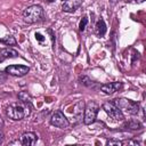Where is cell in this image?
Returning <instances> with one entry per match:
<instances>
[{
    "instance_id": "21",
    "label": "cell",
    "mask_w": 146,
    "mask_h": 146,
    "mask_svg": "<svg viewBox=\"0 0 146 146\" xmlns=\"http://www.w3.org/2000/svg\"><path fill=\"white\" fill-rule=\"evenodd\" d=\"M35 39H36V40H38V41H39L40 43H43L44 36H43V35H42L41 33H39V32H38V33H35Z\"/></svg>"
},
{
    "instance_id": "12",
    "label": "cell",
    "mask_w": 146,
    "mask_h": 146,
    "mask_svg": "<svg viewBox=\"0 0 146 146\" xmlns=\"http://www.w3.org/2000/svg\"><path fill=\"white\" fill-rule=\"evenodd\" d=\"M17 56H18V52L11 48H3L0 50V62L3 59H7V58L17 57Z\"/></svg>"
},
{
    "instance_id": "15",
    "label": "cell",
    "mask_w": 146,
    "mask_h": 146,
    "mask_svg": "<svg viewBox=\"0 0 146 146\" xmlns=\"http://www.w3.org/2000/svg\"><path fill=\"white\" fill-rule=\"evenodd\" d=\"M123 128H125V129H130V130H139V129H141V123L138 122V121H133V120H131V121L125 122V123L123 124Z\"/></svg>"
},
{
    "instance_id": "2",
    "label": "cell",
    "mask_w": 146,
    "mask_h": 146,
    "mask_svg": "<svg viewBox=\"0 0 146 146\" xmlns=\"http://www.w3.org/2000/svg\"><path fill=\"white\" fill-rule=\"evenodd\" d=\"M42 17H43V9L39 5L30 6L23 11V19L27 24H34L36 22H40Z\"/></svg>"
},
{
    "instance_id": "4",
    "label": "cell",
    "mask_w": 146,
    "mask_h": 146,
    "mask_svg": "<svg viewBox=\"0 0 146 146\" xmlns=\"http://www.w3.org/2000/svg\"><path fill=\"white\" fill-rule=\"evenodd\" d=\"M99 111V106L96 102L94 100H90L86 107H84V112H83V123L84 124H91L95 122L96 120V116H97V113Z\"/></svg>"
},
{
    "instance_id": "13",
    "label": "cell",
    "mask_w": 146,
    "mask_h": 146,
    "mask_svg": "<svg viewBox=\"0 0 146 146\" xmlns=\"http://www.w3.org/2000/svg\"><path fill=\"white\" fill-rule=\"evenodd\" d=\"M106 32V24L104 22V19H99L96 24V33L98 36H103Z\"/></svg>"
},
{
    "instance_id": "25",
    "label": "cell",
    "mask_w": 146,
    "mask_h": 146,
    "mask_svg": "<svg viewBox=\"0 0 146 146\" xmlns=\"http://www.w3.org/2000/svg\"><path fill=\"white\" fill-rule=\"evenodd\" d=\"M46 1H48V2H52V1H55V0H46Z\"/></svg>"
},
{
    "instance_id": "5",
    "label": "cell",
    "mask_w": 146,
    "mask_h": 146,
    "mask_svg": "<svg viewBox=\"0 0 146 146\" xmlns=\"http://www.w3.org/2000/svg\"><path fill=\"white\" fill-rule=\"evenodd\" d=\"M103 110L105 111V113L111 117L113 119L114 121H122L124 119V115L123 113L121 112V110L114 104V103H110V102H106L103 104Z\"/></svg>"
},
{
    "instance_id": "26",
    "label": "cell",
    "mask_w": 146,
    "mask_h": 146,
    "mask_svg": "<svg viewBox=\"0 0 146 146\" xmlns=\"http://www.w3.org/2000/svg\"><path fill=\"white\" fill-rule=\"evenodd\" d=\"M113 1H117V0H113Z\"/></svg>"
},
{
    "instance_id": "1",
    "label": "cell",
    "mask_w": 146,
    "mask_h": 146,
    "mask_svg": "<svg viewBox=\"0 0 146 146\" xmlns=\"http://www.w3.org/2000/svg\"><path fill=\"white\" fill-rule=\"evenodd\" d=\"M31 113L30 106L29 104L22 103V102H17V103H13L10 105H8L6 107V114L9 119L14 120V121H19L23 120L25 117H27Z\"/></svg>"
},
{
    "instance_id": "23",
    "label": "cell",
    "mask_w": 146,
    "mask_h": 146,
    "mask_svg": "<svg viewBox=\"0 0 146 146\" xmlns=\"http://www.w3.org/2000/svg\"><path fill=\"white\" fill-rule=\"evenodd\" d=\"M2 139H3V133H2V131L0 130V144L2 143Z\"/></svg>"
},
{
    "instance_id": "16",
    "label": "cell",
    "mask_w": 146,
    "mask_h": 146,
    "mask_svg": "<svg viewBox=\"0 0 146 146\" xmlns=\"http://www.w3.org/2000/svg\"><path fill=\"white\" fill-rule=\"evenodd\" d=\"M0 42L5 43L6 46H15L16 44V40H15V38L13 35H7V36L0 39Z\"/></svg>"
},
{
    "instance_id": "14",
    "label": "cell",
    "mask_w": 146,
    "mask_h": 146,
    "mask_svg": "<svg viewBox=\"0 0 146 146\" xmlns=\"http://www.w3.org/2000/svg\"><path fill=\"white\" fill-rule=\"evenodd\" d=\"M18 99H19V102L29 104V105L32 103V97L27 91H19L18 92Z\"/></svg>"
},
{
    "instance_id": "8",
    "label": "cell",
    "mask_w": 146,
    "mask_h": 146,
    "mask_svg": "<svg viewBox=\"0 0 146 146\" xmlns=\"http://www.w3.org/2000/svg\"><path fill=\"white\" fill-rule=\"evenodd\" d=\"M5 71L7 74L13 76H24L30 72V67L25 65H9Z\"/></svg>"
},
{
    "instance_id": "9",
    "label": "cell",
    "mask_w": 146,
    "mask_h": 146,
    "mask_svg": "<svg viewBox=\"0 0 146 146\" xmlns=\"http://www.w3.org/2000/svg\"><path fill=\"white\" fill-rule=\"evenodd\" d=\"M121 88H122V82H110V83L103 84L100 87V90L106 95H112L117 90H120Z\"/></svg>"
},
{
    "instance_id": "22",
    "label": "cell",
    "mask_w": 146,
    "mask_h": 146,
    "mask_svg": "<svg viewBox=\"0 0 146 146\" xmlns=\"http://www.w3.org/2000/svg\"><path fill=\"white\" fill-rule=\"evenodd\" d=\"M128 145H139V141H137V140H128V141H125Z\"/></svg>"
},
{
    "instance_id": "3",
    "label": "cell",
    "mask_w": 146,
    "mask_h": 146,
    "mask_svg": "<svg viewBox=\"0 0 146 146\" xmlns=\"http://www.w3.org/2000/svg\"><path fill=\"white\" fill-rule=\"evenodd\" d=\"M114 104L121 110V112L127 113L129 115H136L139 112V104L137 102L127 99V98H117L114 100Z\"/></svg>"
},
{
    "instance_id": "7",
    "label": "cell",
    "mask_w": 146,
    "mask_h": 146,
    "mask_svg": "<svg viewBox=\"0 0 146 146\" xmlns=\"http://www.w3.org/2000/svg\"><path fill=\"white\" fill-rule=\"evenodd\" d=\"M50 123L52 125H55L56 128H59V129H66L68 125H70V122L67 120V117L63 114L62 111H56L51 117H50Z\"/></svg>"
},
{
    "instance_id": "17",
    "label": "cell",
    "mask_w": 146,
    "mask_h": 146,
    "mask_svg": "<svg viewBox=\"0 0 146 146\" xmlns=\"http://www.w3.org/2000/svg\"><path fill=\"white\" fill-rule=\"evenodd\" d=\"M106 145L107 146H121V145H123V141H121L119 139H107Z\"/></svg>"
},
{
    "instance_id": "19",
    "label": "cell",
    "mask_w": 146,
    "mask_h": 146,
    "mask_svg": "<svg viewBox=\"0 0 146 146\" xmlns=\"http://www.w3.org/2000/svg\"><path fill=\"white\" fill-rule=\"evenodd\" d=\"M87 24H88V18H87V17H83V18L80 21V24H79V30H80L81 32H83V31L86 30Z\"/></svg>"
},
{
    "instance_id": "6",
    "label": "cell",
    "mask_w": 146,
    "mask_h": 146,
    "mask_svg": "<svg viewBox=\"0 0 146 146\" xmlns=\"http://www.w3.org/2000/svg\"><path fill=\"white\" fill-rule=\"evenodd\" d=\"M38 137L34 132H24L19 139L14 140L10 143V145H18V146H32L36 143Z\"/></svg>"
},
{
    "instance_id": "11",
    "label": "cell",
    "mask_w": 146,
    "mask_h": 146,
    "mask_svg": "<svg viewBox=\"0 0 146 146\" xmlns=\"http://www.w3.org/2000/svg\"><path fill=\"white\" fill-rule=\"evenodd\" d=\"M83 112H84V102L80 100L74 105L73 110V116L76 121H81L83 119Z\"/></svg>"
},
{
    "instance_id": "10",
    "label": "cell",
    "mask_w": 146,
    "mask_h": 146,
    "mask_svg": "<svg viewBox=\"0 0 146 146\" xmlns=\"http://www.w3.org/2000/svg\"><path fill=\"white\" fill-rule=\"evenodd\" d=\"M81 5V0H64L62 9L65 13H73Z\"/></svg>"
},
{
    "instance_id": "24",
    "label": "cell",
    "mask_w": 146,
    "mask_h": 146,
    "mask_svg": "<svg viewBox=\"0 0 146 146\" xmlns=\"http://www.w3.org/2000/svg\"><path fill=\"white\" fill-rule=\"evenodd\" d=\"M133 2H137V3H141V2H144V0H132Z\"/></svg>"
},
{
    "instance_id": "18",
    "label": "cell",
    "mask_w": 146,
    "mask_h": 146,
    "mask_svg": "<svg viewBox=\"0 0 146 146\" xmlns=\"http://www.w3.org/2000/svg\"><path fill=\"white\" fill-rule=\"evenodd\" d=\"M80 81H81V83H82L83 86H87V87H89V86H91V84H92V81H91L88 76H86V75L80 76Z\"/></svg>"
},
{
    "instance_id": "20",
    "label": "cell",
    "mask_w": 146,
    "mask_h": 146,
    "mask_svg": "<svg viewBox=\"0 0 146 146\" xmlns=\"http://www.w3.org/2000/svg\"><path fill=\"white\" fill-rule=\"evenodd\" d=\"M7 73H6V71L5 72H2V71H0V84L1 83H3V82H6L7 81Z\"/></svg>"
}]
</instances>
